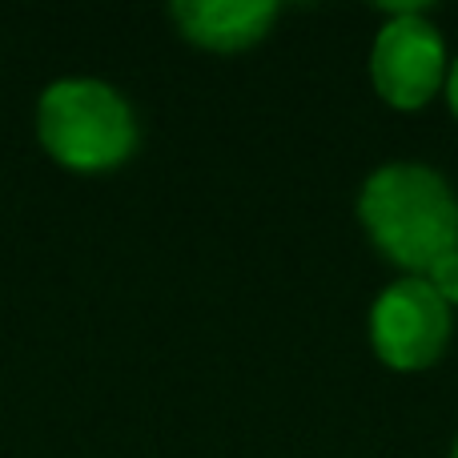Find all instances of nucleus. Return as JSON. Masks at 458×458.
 <instances>
[{"instance_id":"f257e3e1","label":"nucleus","mask_w":458,"mask_h":458,"mask_svg":"<svg viewBox=\"0 0 458 458\" xmlns=\"http://www.w3.org/2000/svg\"><path fill=\"white\" fill-rule=\"evenodd\" d=\"M358 222L403 277H427L458 250V193L435 165L386 161L358 190Z\"/></svg>"},{"instance_id":"f03ea898","label":"nucleus","mask_w":458,"mask_h":458,"mask_svg":"<svg viewBox=\"0 0 458 458\" xmlns=\"http://www.w3.org/2000/svg\"><path fill=\"white\" fill-rule=\"evenodd\" d=\"M37 141L69 174H113L141 145L133 105L101 77H61L37 97Z\"/></svg>"},{"instance_id":"7ed1b4c3","label":"nucleus","mask_w":458,"mask_h":458,"mask_svg":"<svg viewBox=\"0 0 458 458\" xmlns=\"http://www.w3.org/2000/svg\"><path fill=\"white\" fill-rule=\"evenodd\" d=\"M382 29L370 45V81L374 93L398 113H419L446 85V40L427 8H382Z\"/></svg>"},{"instance_id":"20e7f679","label":"nucleus","mask_w":458,"mask_h":458,"mask_svg":"<svg viewBox=\"0 0 458 458\" xmlns=\"http://www.w3.org/2000/svg\"><path fill=\"white\" fill-rule=\"evenodd\" d=\"M454 338V310L427 277H398L370 306V350L398 374L430 370Z\"/></svg>"},{"instance_id":"39448f33","label":"nucleus","mask_w":458,"mask_h":458,"mask_svg":"<svg viewBox=\"0 0 458 458\" xmlns=\"http://www.w3.org/2000/svg\"><path fill=\"white\" fill-rule=\"evenodd\" d=\"M282 8L274 0H177L169 21L206 53H245L274 32Z\"/></svg>"},{"instance_id":"423d86ee","label":"nucleus","mask_w":458,"mask_h":458,"mask_svg":"<svg viewBox=\"0 0 458 458\" xmlns=\"http://www.w3.org/2000/svg\"><path fill=\"white\" fill-rule=\"evenodd\" d=\"M427 282L435 285L438 298H443L451 310L458 306V250H454V253H446L443 261H435V266H430Z\"/></svg>"},{"instance_id":"0eeeda50","label":"nucleus","mask_w":458,"mask_h":458,"mask_svg":"<svg viewBox=\"0 0 458 458\" xmlns=\"http://www.w3.org/2000/svg\"><path fill=\"white\" fill-rule=\"evenodd\" d=\"M443 97H446V109H451V113H454V121H458V56L451 61V69H446Z\"/></svg>"}]
</instances>
